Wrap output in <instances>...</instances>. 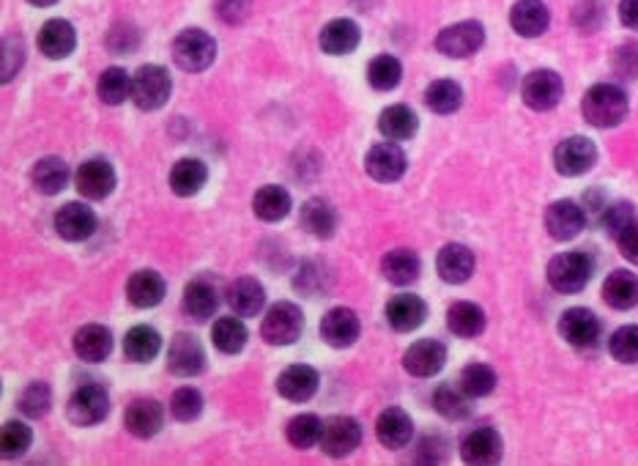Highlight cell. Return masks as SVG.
I'll list each match as a JSON object with an SVG mask.
<instances>
[{"label":"cell","mask_w":638,"mask_h":466,"mask_svg":"<svg viewBox=\"0 0 638 466\" xmlns=\"http://www.w3.org/2000/svg\"><path fill=\"white\" fill-rule=\"evenodd\" d=\"M425 102L433 113L450 116L463 105V88L455 80H433L425 91Z\"/></svg>","instance_id":"b9f144b4"},{"label":"cell","mask_w":638,"mask_h":466,"mask_svg":"<svg viewBox=\"0 0 638 466\" xmlns=\"http://www.w3.org/2000/svg\"><path fill=\"white\" fill-rule=\"evenodd\" d=\"M559 332H562V338H565L570 346L589 349V346H595L597 340H600L603 327H600V318H597L592 310L570 308L559 318Z\"/></svg>","instance_id":"5bb4252c"},{"label":"cell","mask_w":638,"mask_h":466,"mask_svg":"<svg viewBox=\"0 0 638 466\" xmlns=\"http://www.w3.org/2000/svg\"><path fill=\"white\" fill-rule=\"evenodd\" d=\"M77 47V33L72 22L66 20H47L39 31V50L53 61L69 58Z\"/></svg>","instance_id":"f546056e"},{"label":"cell","mask_w":638,"mask_h":466,"mask_svg":"<svg viewBox=\"0 0 638 466\" xmlns=\"http://www.w3.org/2000/svg\"><path fill=\"white\" fill-rule=\"evenodd\" d=\"M428 318V305L414 294H398L389 299L387 321L395 332H414L425 324Z\"/></svg>","instance_id":"4316f807"},{"label":"cell","mask_w":638,"mask_h":466,"mask_svg":"<svg viewBox=\"0 0 638 466\" xmlns=\"http://www.w3.org/2000/svg\"><path fill=\"white\" fill-rule=\"evenodd\" d=\"M321 450L329 458H346L354 453L356 447L362 445V425L356 423L348 414H337L329 417L321 431Z\"/></svg>","instance_id":"52a82bcc"},{"label":"cell","mask_w":638,"mask_h":466,"mask_svg":"<svg viewBox=\"0 0 638 466\" xmlns=\"http://www.w3.org/2000/svg\"><path fill=\"white\" fill-rule=\"evenodd\" d=\"M22 61H25V47L17 36H6L3 39V83H9L11 77L20 72Z\"/></svg>","instance_id":"db71d44e"},{"label":"cell","mask_w":638,"mask_h":466,"mask_svg":"<svg viewBox=\"0 0 638 466\" xmlns=\"http://www.w3.org/2000/svg\"><path fill=\"white\" fill-rule=\"evenodd\" d=\"M417 113L408 105H392L378 116V132L387 140H408L417 135Z\"/></svg>","instance_id":"d590c367"},{"label":"cell","mask_w":638,"mask_h":466,"mask_svg":"<svg viewBox=\"0 0 638 466\" xmlns=\"http://www.w3.org/2000/svg\"><path fill=\"white\" fill-rule=\"evenodd\" d=\"M247 327H244V321L236 316H228V318H220L214 329H211V340H214V346L222 351V354H239L244 346H247Z\"/></svg>","instance_id":"ee69618b"},{"label":"cell","mask_w":638,"mask_h":466,"mask_svg":"<svg viewBox=\"0 0 638 466\" xmlns=\"http://www.w3.org/2000/svg\"><path fill=\"white\" fill-rule=\"evenodd\" d=\"M214 58H217V44L200 28L181 31L173 42V61L184 72H203L214 64Z\"/></svg>","instance_id":"277c9868"},{"label":"cell","mask_w":638,"mask_h":466,"mask_svg":"<svg viewBox=\"0 0 638 466\" xmlns=\"http://www.w3.org/2000/svg\"><path fill=\"white\" fill-rule=\"evenodd\" d=\"M592 258L584 250H570V253H559L551 258L548 264V283L559 294H578L584 291L589 277H592Z\"/></svg>","instance_id":"7a4b0ae2"},{"label":"cell","mask_w":638,"mask_h":466,"mask_svg":"<svg viewBox=\"0 0 638 466\" xmlns=\"http://www.w3.org/2000/svg\"><path fill=\"white\" fill-rule=\"evenodd\" d=\"M291 209V192L285 190V187H277V184H266L252 198V212L263 223H280V220H285L291 214Z\"/></svg>","instance_id":"4dcf8cb0"},{"label":"cell","mask_w":638,"mask_h":466,"mask_svg":"<svg viewBox=\"0 0 638 466\" xmlns=\"http://www.w3.org/2000/svg\"><path fill=\"white\" fill-rule=\"evenodd\" d=\"M597 162L595 143L584 135H573V138L562 140L554 151V165L562 176H581L586 170H592Z\"/></svg>","instance_id":"7c38bea8"},{"label":"cell","mask_w":638,"mask_h":466,"mask_svg":"<svg viewBox=\"0 0 638 466\" xmlns=\"http://www.w3.org/2000/svg\"><path fill=\"white\" fill-rule=\"evenodd\" d=\"M510 25L518 36H526V39L543 36L551 25V11L543 0H518L510 11Z\"/></svg>","instance_id":"484cf974"},{"label":"cell","mask_w":638,"mask_h":466,"mask_svg":"<svg viewBox=\"0 0 638 466\" xmlns=\"http://www.w3.org/2000/svg\"><path fill=\"white\" fill-rule=\"evenodd\" d=\"M74 187L88 201H105L116 190V170L107 159H88L74 173Z\"/></svg>","instance_id":"30bf717a"},{"label":"cell","mask_w":638,"mask_h":466,"mask_svg":"<svg viewBox=\"0 0 638 466\" xmlns=\"http://www.w3.org/2000/svg\"><path fill=\"white\" fill-rule=\"evenodd\" d=\"M20 412L25 417H31V420H39L44 414L50 412V406H53V392L44 382H33L28 384L20 395Z\"/></svg>","instance_id":"681fc988"},{"label":"cell","mask_w":638,"mask_h":466,"mask_svg":"<svg viewBox=\"0 0 638 466\" xmlns=\"http://www.w3.org/2000/svg\"><path fill=\"white\" fill-rule=\"evenodd\" d=\"M406 165H408L406 154H403V149H400L395 140H389V143H378V146H373V149L367 151V157H365L367 173H370L376 181H384V184L403 179Z\"/></svg>","instance_id":"e0dca14e"},{"label":"cell","mask_w":638,"mask_h":466,"mask_svg":"<svg viewBox=\"0 0 638 466\" xmlns=\"http://www.w3.org/2000/svg\"><path fill=\"white\" fill-rule=\"evenodd\" d=\"M403 80V64L395 55H376L367 66V83L376 91H392Z\"/></svg>","instance_id":"f6af8a7d"},{"label":"cell","mask_w":638,"mask_h":466,"mask_svg":"<svg viewBox=\"0 0 638 466\" xmlns=\"http://www.w3.org/2000/svg\"><path fill=\"white\" fill-rule=\"evenodd\" d=\"M31 442L33 431L25 423H20V420H9V423L3 425V431H0V453H3V458H17L22 453H28Z\"/></svg>","instance_id":"c3c4849f"},{"label":"cell","mask_w":638,"mask_h":466,"mask_svg":"<svg viewBox=\"0 0 638 466\" xmlns=\"http://www.w3.org/2000/svg\"><path fill=\"white\" fill-rule=\"evenodd\" d=\"M502 436L496 428L491 425H480L474 428L469 434L463 436L461 442V456L466 464H477V466H488L496 464L502 458Z\"/></svg>","instance_id":"9a60e30c"},{"label":"cell","mask_w":638,"mask_h":466,"mask_svg":"<svg viewBox=\"0 0 638 466\" xmlns=\"http://www.w3.org/2000/svg\"><path fill=\"white\" fill-rule=\"evenodd\" d=\"M469 398L471 395L463 392L461 384H441L439 390L433 392V406L447 420H466L471 414Z\"/></svg>","instance_id":"60d3db41"},{"label":"cell","mask_w":638,"mask_h":466,"mask_svg":"<svg viewBox=\"0 0 638 466\" xmlns=\"http://www.w3.org/2000/svg\"><path fill=\"white\" fill-rule=\"evenodd\" d=\"M31 179L42 195H58L69 184V165L61 157H42L33 165Z\"/></svg>","instance_id":"74e56055"},{"label":"cell","mask_w":638,"mask_h":466,"mask_svg":"<svg viewBox=\"0 0 638 466\" xmlns=\"http://www.w3.org/2000/svg\"><path fill=\"white\" fill-rule=\"evenodd\" d=\"M619 20L630 31H638V0H622L619 3Z\"/></svg>","instance_id":"94428289"},{"label":"cell","mask_w":638,"mask_h":466,"mask_svg":"<svg viewBox=\"0 0 638 466\" xmlns=\"http://www.w3.org/2000/svg\"><path fill=\"white\" fill-rule=\"evenodd\" d=\"M603 299L614 310H630L638 305V277L628 269H617L603 283Z\"/></svg>","instance_id":"e575fe53"},{"label":"cell","mask_w":638,"mask_h":466,"mask_svg":"<svg viewBox=\"0 0 638 466\" xmlns=\"http://www.w3.org/2000/svg\"><path fill=\"white\" fill-rule=\"evenodd\" d=\"M608 351L617 362H625V365H633L638 362V327L636 324H628V327H619L611 340H608Z\"/></svg>","instance_id":"816d5d0a"},{"label":"cell","mask_w":638,"mask_h":466,"mask_svg":"<svg viewBox=\"0 0 638 466\" xmlns=\"http://www.w3.org/2000/svg\"><path fill=\"white\" fill-rule=\"evenodd\" d=\"M633 223H638L636 209H633L628 201H617L603 209V228H606V233H611L614 239L628 231Z\"/></svg>","instance_id":"f5cc1de1"},{"label":"cell","mask_w":638,"mask_h":466,"mask_svg":"<svg viewBox=\"0 0 638 466\" xmlns=\"http://www.w3.org/2000/svg\"><path fill=\"white\" fill-rule=\"evenodd\" d=\"M447 365V346L439 340H417L403 354V368L417 379H430Z\"/></svg>","instance_id":"4fadbf2b"},{"label":"cell","mask_w":638,"mask_h":466,"mask_svg":"<svg viewBox=\"0 0 638 466\" xmlns=\"http://www.w3.org/2000/svg\"><path fill=\"white\" fill-rule=\"evenodd\" d=\"M359 39H362L359 25L354 20L343 17V20H332L329 25H324L318 44L329 55H348L359 47Z\"/></svg>","instance_id":"1f68e13d"},{"label":"cell","mask_w":638,"mask_h":466,"mask_svg":"<svg viewBox=\"0 0 638 466\" xmlns=\"http://www.w3.org/2000/svg\"><path fill=\"white\" fill-rule=\"evenodd\" d=\"M168 294V286H165V277L154 272V269H143V272H135L126 283V297L129 302L140 310L157 308L159 302Z\"/></svg>","instance_id":"cb8c5ba5"},{"label":"cell","mask_w":638,"mask_h":466,"mask_svg":"<svg viewBox=\"0 0 638 466\" xmlns=\"http://www.w3.org/2000/svg\"><path fill=\"white\" fill-rule=\"evenodd\" d=\"M321 384V376L310 365H291L277 376V392L283 395L285 401L304 403L313 398Z\"/></svg>","instance_id":"603a6c76"},{"label":"cell","mask_w":638,"mask_h":466,"mask_svg":"<svg viewBox=\"0 0 638 466\" xmlns=\"http://www.w3.org/2000/svg\"><path fill=\"white\" fill-rule=\"evenodd\" d=\"M362 332L359 316L351 308H332L321 318V338L332 346V349H346L354 346Z\"/></svg>","instance_id":"ffe728a7"},{"label":"cell","mask_w":638,"mask_h":466,"mask_svg":"<svg viewBox=\"0 0 638 466\" xmlns=\"http://www.w3.org/2000/svg\"><path fill=\"white\" fill-rule=\"evenodd\" d=\"M200 412H203V395L195 387H181V390L173 392L170 398V414L176 417L178 423H192L198 420Z\"/></svg>","instance_id":"f907efd6"},{"label":"cell","mask_w":638,"mask_h":466,"mask_svg":"<svg viewBox=\"0 0 638 466\" xmlns=\"http://www.w3.org/2000/svg\"><path fill=\"white\" fill-rule=\"evenodd\" d=\"M66 414L74 425H96L110 414V395L102 384H83L72 392Z\"/></svg>","instance_id":"8992f818"},{"label":"cell","mask_w":638,"mask_h":466,"mask_svg":"<svg viewBox=\"0 0 638 466\" xmlns=\"http://www.w3.org/2000/svg\"><path fill=\"white\" fill-rule=\"evenodd\" d=\"M214 9L225 25H239L250 14V0H214Z\"/></svg>","instance_id":"9f6ffc18"},{"label":"cell","mask_w":638,"mask_h":466,"mask_svg":"<svg viewBox=\"0 0 638 466\" xmlns=\"http://www.w3.org/2000/svg\"><path fill=\"white\" fill-rule=\"evenodd\" d=\"M565 94V85H562V77L551 72V69H534L526 75L521 88V96L526 105L537 110V113H545V110H554L559 105V99Z\"/></svg>","instance_id":"9c48e42d"},{"label":"cell","mask_w":638,"mask_h":466,"mask_svg":"<svg viewBox=\"0 0 638 466\" xmlns=\"http://www.w3.org/2000/svg\"><path fill=\"white\" fill-rule=\"evenodd\" d=\"M321 431H324L321 417H315V414H296L291 423H288V442L296 450H310V447L321 442Z\"/></svg>","instance_id":"bcb514c9"},{"label":"cell","mask_w":638,"mask_h":466,"mask_svg":"<svg viewBox=\"0 0 638 466\" xmlns=\"http://www.w3.org/2000/svg\"><path fill=\"white\" fill-rule=\"evenodd\" d=\"M302 228L315 239H332L337 231L335 206L324 198H310L302 206Z\"/></svg>","instance_id":"836d02e7"},{"label":"cell","mask_w":638,"mask_h":466,"mask_svg":"<svg viewBox=\"0 0 638 466\" xmlns=\"http://www.w3.org/2000/svg\"><path fill=\"white\" fill-rule=\"evenodd\" d=\"M55 231L66 242H85V239H91L96 231L94 209L77 201L66 203L55 214Z\"/></svg>","instance_id":"2e32d148"},{"label":"cell","mask_w":638,"mask_h":466,"mask_svg":"<svg viewBox=\"0 0 638 466\" xmlns=\"http://www.w3.org/2000/svg\"><path fill=\"white\" fill-rule=\"evenodd\" d=\"M304 329V313L299 305L293 302H277L266 310L261 324V338L269 346H291L302 338Z\"/></svg>","instance_id":"3957f363"},{"label":"cell","mask_w":638,"mask_h":466,"mask_svg":"<svg viewBox=\"0 0 638 466\" xmlns=\"http://www.w3.org/2000/svg\"><path fill=\"white\" fill-rule=\"evenodd\" d=\"M137 42H140V33H137L132 25H118V28H113L110 36H107V47L118 55L132 53L137 47Z\"/></svg>","instance_id":"6f0895ef"},{"label":"cell","mask_w":638,"mask_h":466,"mask_svg":"<svg viewBox=\"0 0 638 466\" xmlns=\"http://www.w3.org/2000/svg\"><path fill=\"white\" fill-rule=\"evenodd\" d=\"M96 91H99V99L105 105H121V102H126L132 96V75H126V69H121V66H110L99 77Z\"/></svg>","instance_id":"7bdbcfd3"},{"label":"cell","mask_w":638,"mask_h":466,"mask_svg":"<svg viewBox=\"0 0 638 466\" xmlns=\"http://www.w3.org/2000/svg\"><path fill=\"white\" fill-rule=\"evenodd\" d=\"M581 113L592 127H617L628 116V94L611 83H597L586 91L581 102Z\"/></svg>","instance_id":"6da1fadb"},{"label":"cell","mask_w":638,"mask_h":466,"mask_svg":"<svg viewBox=\"0 0 638 466\" xmlns=\"http://www.w3.org/2000/svg\"><path fill=\"white\" fill-rule=\"evenodd\" d=\"M228 305L236 316L241 318H252L258 316L266 305V291L263 286L255 280V277H239V280H233L231 286H228Z\"/></svg>","instance_id":"83f0119b"},{"label":"cell","mask_w":638,"mask_h":466,"mask_svg":"<svg viewBox=\"0 0 638 466\" xmlns=\"http://www.w3.org/2000/svg\"><path fill=\"white\" fill-rule=\"evenodd\" d=\"M573 20L581 31H597V25L603 22V6L600 0H578L576 11H573Z\"/></svg>","instance_id":"11a10c76"},{"label":"cell","mask_w":638,"mask_h":466,"mask_svg":"<svg viewBox=\"0 0 638 466\" xmlns=\"http://www.w3.org/2000/svg\"><path fill=\"white\" fill-rule=\"evenodd\" d=\"M170 91H173V83H170V75L165 66H140L135 77H132V102L140 110H159V107H165V102L170 99Z\"/></svg>","instance_id":"5b68a950"},{"label":"cell","mask_w":638,"mask_h":466,"mask_svg":"<svg viewBox=\"0 0 638 466\" xmlns=\"http://www.w3.org/2000/svg\"><path fill=\"white\" fill-rule=\"evenodd\" d=\"M436 269L444 283L461 286L474 272V253L466 244H447V247H441L439 258H436Z\"/></svg>","instance_id":"f1b7e54d"},{"label":"cell","mask_w":638,"mask_h":466,"mask_svg":"<svg viewBox=\"0 0 638 466\" xmlns=\"http://www.w3.org/2000/svg\"><path fill=\"white\" fill-rule=\"evenodd\" d=\"M159 349H162V338L154 327L140 324V327H132L126 332L124 354L129 362H140V365L151 362L159 354Z\"/></svg>","instance_id":"f35d334b"},{"label":"cell","mask_w":638,"mask_h":466,"mask_svg":"<svg viewBox=\"0 0 638 466\" xmlns=\"http://www.w3.org/2000/svg\"><path fill=\"white\" fill-rule=\"evenodd\" d=\"M617 242L619 250H622V255L628 258L630 264H638V223H633L622 236H617Z\"/></svg>","instance_id":"91938a15"},{"label":"cell","mask_w":638,"mask_h":466,"mask_svg":"<svg viewBox=\"0 0 638 466\" xmlns=\"http://www.w3.org/2000/svg\"><path fill=\"white\" fill-rule=\"evenodd\" d=\"M485 44V28L477 20L455 22L436 36V50L447 58H469Z\"/></svg>","instance_id":"ba28073f"},{"label":"cell","mask_w":638,"mask_h":466,"mask_svg":"<svg viewBox=\"0 0 638 466\" xmlns=\"http://www.w3.org/2000/svg\"><path fill=\"white\" fill-rule=\"evenodd\" d=\"M614 66L622 77H630L636 80L638 77V42H630L625 47H619L617 55H614Z\"/></svg>","instance_id":"680465c9"},{"label":"cell","mask_w":638,"mask_h":466,"mask_svg":"<svg viewBox=\"0 0 638 466\" xmlns=\"http://www.w3.org/2000/svg\"><path fill=\"white\" fill-rule=\"evenodd\" d=\"M209 179V168L195 157L178 159L173 170H170V190L176 192L178 198H189L203 190V184Z\"/></svg>","instance_id":"d6a6232c"},{"label":"cell","mask_w":638,"mask_h":466,"mask_svg":"<svg viewBox=\"0 0 638 466\" xmlns=\"http://www.w3.org/2000/svg\"><path fill=\"white\" fill-rule=\"evenodd\" d=\"M376 436L378 442L387 447V450H403V447L411 442V436H414V423H411L406 409L389 406V409H384V412L378 414Z\"/></svg>","instance_id":"44dd1931"},{"label":"cell","mask_w":638,"mask_h":466,"mask_svg":"<svg viewBox=\"0 0 638 466\" xmlns=\"http://www.w3.org/2000/svg\"><path fill=\"white\" fill-rule=\"evenodd\" d=\"M72 346L83 362H105L113 351V332L102 324H85L74 332Z\"/></svg>","instance_id":"d4e9b609"},{"label":"cell","mask_w":638,"mask_h":466,"mask_svg":"<svg viewBox=\"0 0 638 466\" xmlns=\"http://www.w3.org/2000/svg\"><path fill=\"white\" fill-rule=\"evenodd\" d=\"M545 228L556 242H570L586 228V214L576 201H556L545 212Z\"/></svg>","instance_id":"d6986e66"},{"label":"cell","mask_w":638,"mask_h":466,"mask_svg":"<svg viewBox=\"0 0 638 466\" xmlns=\"http://www.w3.org/2000/svg\"><path fill=\"white\" fill-rule=\"evenodd\" d=\"M28 3H33V6H53L58 0H28Z\"/></svg>","instance_id":"6125c7cd"},{"label":"cell","mask_w":638,"mask_h":466,"mask_svg":"<svg viewBox=\"0 0 638 466\" xmlns=\"http://www.w3.org/2000/svg\"><path fill=\"white\" fill-rule=\"evenodd\" d=\"M381 272L392 286H411L422 272V261L414 250H392L381 261Z\"/></svg>","instance_id":"8d00e7d4"},{"label":"cell","mask_w":638,"mask_h":466,"mask_svg":"<svg viewBox=\"0 0 638 466\" xmlns=\"http://www.w3.org/2000/svg\"><path fill=\"white\" fill-rule=\"evenodd\" d=\"M181 308L195 321H209L220 308V291H217V286L211 283L209 277H198V280H192L184 288Z\"/></svg>","instance_id":"7402d4cb"},{"label":"cell","mask_w":638,"mask_h":466,"mask_svg":"<svg viewBox=\"0 0 638 466\" xmlns=\"http://www.w3.org/2000/svg\"><path fill=\"white\" fill-rule=\"evenodd\" d=\"M168 368L181 379H192L200 376L206 368V351L200 346V340L189 332H178L176 338L170 340L168 349Z\"/></svg>","instance_id":"8fae6325"},{"label":"cell","mask_w":638,"mask_h":466,"mask_svg":"<svg viewBox=\"0 0 638 466\" xmlns=\"http://www.w3.org/2000/svg\"><path fill=\"white\" fill-rule=\"evenodd\" d=\"M126 431L137 439H151L162 431L165 425V409L162 403L154 401V398H137L126 406L124 414Z\"/></svg>","instance_id":"ac0fdd59"},{"label":"cell","mask_w":638,"mask_h":466,"mask_svg":"<svg viewBox=\"0 0 638 466\" xmlns=\"http://www.w3.org/2000/svg\"><path fill=\"white\" fill-rule=\"evenodd\" d=\"M466 395L471 398H485V395H491L496 390V371H493L491 365H485V362H471L466 365L461 373V382Z\"/></svg>","instance_id":"7dc6e473"},{"label":"cell","mask_w":638,"mask_h":466,"mask_svg":"<svg viewBox=\"0 0 638 466\" xmlns=\"http://www.w3.org/2000/svg\"><path fill=\"white\" fill-rule=\"evenodd\" d=\"M447 327L458 338H477V335H482V329H485V313L474 302H455L447 310Z\"/></svg>","instance_id":"ab89813d"}]
</instances>
